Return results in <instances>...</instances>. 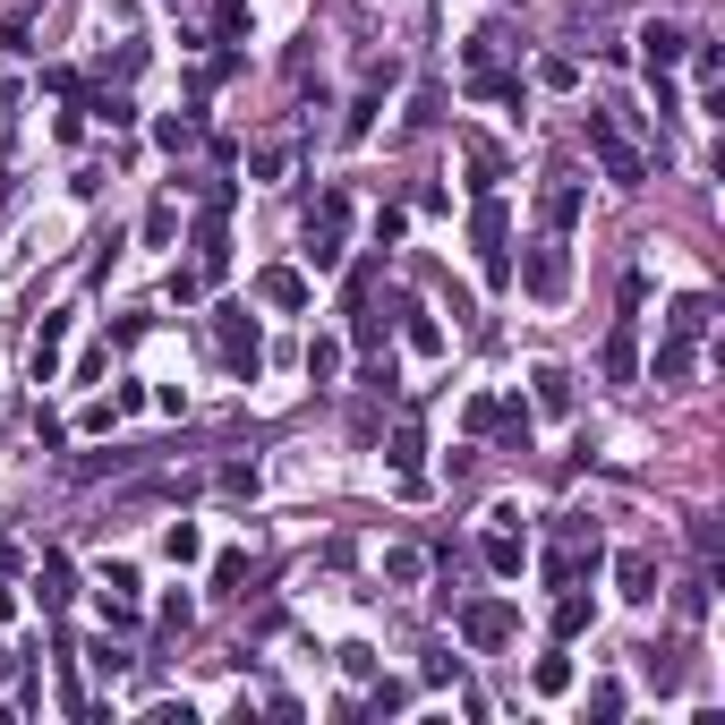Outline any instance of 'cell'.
Segmentation results:
<instances>
[{
  "label": "cell",
  "instance_id": "obj_1",
  "mask_svg": "<svg viewBox=\"0 0 725 725\" xmlns=\"http://www.w3.org/2000/svg\"><path fill=\"white\" fill-rule=\"evenodd\" d=\"M589 154L606 163V180H615V188H640V180H649V154L624 137V120H615V111H589Z\"/></svg>",
  "mask_w": 725,
  "mask_h": 725
},
{
  "label": "cell",
  "instance_id": "obj_2",
  "mask_svg": "<svg viewBox=\"0 0 725 725\" xmlns=\"http://www.w3.org/2000/svg\"><path fill=\"white\" fill-rule=\"evenodd\" d=\"M563 291H572V257H563V231H547V239H538V248L521 257V299L555 307Z\"/></svg>",
  "mask_w": 725,
  "mask_h": 725
},
{
  "label": "cell",
  "instance_id": "obj_3",
  "mask_svg": "<svg viewBox=\"0 0 725 725\" xmlns=\"http://www.w3.org/2000/svg\"><path fill=\"white\" fill-rule=\"evenodd\" d=\"M469 239H478V273H487L495 291L512 282V257H504V197L478 188V214H469Z\"/></svg>",
  "mask_w": 725,
  "mask_h": 725
},
{
  "label": "cell",
  "instance_id": "obj_4",
  "mask_svg": "<svg viewBox=\"0 0 725 725\" xmlns=\"http://www.w3.org/2000/svg\"><path fill=\"white\" fill-rule=\"evenodd\" d=\"M214 350H223V367H231V376H257V359H264L257 316H248V307H223V316H214Z\"/></svg>",
  "mask_w": 725,
  "mask_h": 725
},
{
  "label": "cell",
  "instance_id": "obj_5",
  "mask_svg": "<svg viewBox=\"0 0 725 725\" xmlns=\"http://www.w3.org/2000/svg\"><path fill=\"white\" fill-rule=\"evenodd\" d=\"M453 624H462V640H469V649H504V640L521 631V615H512L504 597H469V606L453 615Z\"/></svg>",
  "mask_w": 725,
  "mask_h": 725
},
{
  "label": "cell",
  "instance_id": "obj_6",
  "mask_svg": "<svg viewBox=\"0 0 725 725\" xmlns=\"http://www.w3.org/2000/svg\"><path fill=\"white\" fill-rule=\"evenodd\" d=\"M631 43H640V68H649V77H674V68H683V52H692V34L666 26V18H649Z\"/></svg>",
  "mask_w": 725,
  "mask_h": 725
},
{
  "label": "cell",
  "instance_id": "obj_7",
  "mask_svg": "<svg viewBox=\"0 0 725 725\" xmlns=\"http://www.w3.org/2000/svg\"><path fill=\"white\" fill-rule=\"evenodd\" d=\"M342 231H350V205H342V197H325L316 214H307V264H316V273L342 264Z\"/></svg>",
  "mask_w": 725,
  "mask_h": 725
},
{
  "label": "cell",
  "instance_id": "obj_8",
  "mask_svg": "<svg viewBox=\"0 0 725 725\" xmlns=\"http://www.w3.org/2000/svg\"><path fill=\"white\" fill-rule=\"evenodd\" d=\"M581 205H589V188H581L572 171H555V180H547V197H538V214H547V231H572V223H581Z\"/></svg>",
  "mask_w": 725,
  "mask_h": 725
},
{
  "label": "cell",
  "instance_id": "obj_9",
  "mask_svg": "<svg viewBox=\"0 0 725 725\" xmlns=\"http://www.w3.org/2000/svg\"><path fill=\"white\" fill-rule=\"evenodd\" d=\"M615 589H624L631 606H658V555H640V547L615 555Z\"/></svg>",
  "mask_w": 725,
  "mask_h": 725
},
{
  "label": "cell",
  "instance_id": "obj_10",
  "mask_svg": "<svg viewBox=\"0 0 725 725\" xmlns=\"http://www.w3.org/2000/svg\"><path fill=\"white\" fill-rule=\"evenodd\" d=\"M597 367H606V385H631L640 376V333H631V316L615 333H606V350H597Z\"/></svg>",
  "mask_w": 725,
  "mask_h": 725
},
{
  "label": "cell",
  "instance_id": "obj_11",
  "mask_svg": "<svg viewBox=\"0 0 725 725\" xmlns=\"http://www.w3.org/2000/svg\"><path fill=\"white\" fill-rule=\"evenodd\" d=\"M61 342H68V316H52V325L34 333V350H26V367H34V385H52V376H61Z\"/></svg>",
  "mask_w": 725,
  "mask_h": 725
},
{
  "label": "cell",
  "instance_id": "obj_12",
  "mask_svg": "<svg viewBox=\"0 0 725 725\" xmlns=\"http://www.w3.org/2000/svg\"><path fill=\"white\" fill-rule=\"evenodd\" d=\"M257 299H264V307H307V282H299L291 264H264V273H257Z\"/></svg>",
  "mask_w": 725,
  "mask_h": 725
},
{
  "label": "cell",
  "instance_id": "obj_13",
  "mask_svg": "<svg viewBox=\"0 0 725 725\" xmlns=\"http://www.w3.org/2000/svg\"><path fill=\"white\" fill-rule=\"evenodd\" d=\"M708 316H717V299H708V291H683V299H674V316H666V333L700 342V333H708Z\"/></svg>",
  "mask_w": 725,
  "mask_h": 725
},
{
  "label": "cell",
  "instance_id": "obj_14",
  "mask_svg": "<svg viewBox=\"0 0 725 725\" xmlns=\"http://www.w3.org/2000/svg\"><path fill=\"white\" fill-rule=\"evenodd\" d=\"M683 376H692V342H683V333H666L658 359H649V385H683Z\"/></svg>",
  "mask_w": 725,
  "mask_h": 725
},
{
  "label": "cell",
  "instance_id": "obj_15",
  "mask_svg": "<svg viewBox=\"0 0 725 725\" xmlns=\"http://www.w3.org/2000/svg\"><path fill=\"white\" fill-rule=\"evenodd\" d=\"M401 342H410L419 359H435V350H444V333H435V316H428V307H410V299H401Z\"/></svg>",
  "mask_w": 725,
  "mask_h": 725
},
{
  "label": "cell",
  "instance_id": "obj_16",
  "mask_svg": "<svg viewBox=\"0 0 725 725\" xmlns=\"http://www.w3.org/2000/svg\"><path fill=\"white\" fill-rule=\"evenodd\" d=\"M34 589H43V606H68V589H77V572H68V555H61V547L43 555V572H34Z\"/></svg>",
  "mask_w": 725,
  "mask_h": 725
},
{
  "label": "cell",
  "instance_id": "obj_17",
  "mask_svg": "<svg viewBox=\"0 0 725 725\" xmlns=\"http://www.w3.org/2000/svg\"><path fill=\"white\" fill-rule=\"evenodd\" d=\"M589 615H597L589 597H581V589H563V597H555V640H581V631H589Z\"/></svg>",
  "mask_w": 725,
  "mask_h": 725
},
{
  "label": "cell",
  "instance_id": "obj_18",
  "mask_svg": "<svg viewBox=\"0 0 725 725\" xmlns=\"http://www.w3.org/2000/svg\"><path fill=\"white\" fill-rule=\"evenodd\" d=\"M393 469H401V487H419V419L393 428Z\"/></svg>",
  "mask_w": 725,
  "mask_h": 725
},
{
  "label": "cell",
  "instance_id": "obj_19",
  "mask_svg": "<svg viewBox=\"0 0 725 725\" xmlns=\"http://www.w3.org/2000/svg\"><path fill=\"white\" fill-rule=\"evenodd\" d=\"M521 563H529V547L512 538V529H495V538H487V572H504V581H512Z\"/></svg>",
  "mask_w": 725,
  "mask_h": 725
},
{
  "label": "cell",
  "instance_id": "obj_20",
  "mask_svg": "<svg viewBox=\"0 0 725 725\" xmlns=\"http://www.w3.org/2000/svg\"><path fill=\"white\" fill-rule=\"evenodd\" d=\"M538 410H572V376H563V367H538Z\"/></svg>",
  "mask_w": 725,
  "mask_h": 725
},
{
  "label": "cell",
  "instance_id": "obj_21",
  "mask_svg": "<svg viewBox=\"0 0 725 725\" xmlns=\"http://www.w3.org/2000/svg\"><path fill=\"white\" fill-rule=\"evenodd\" d=\"M163 555H171V563H197V555H205L197 521H171V529H163Z\"/></svg>",
  "mask_w": 725,
  "mask_h": 725
},
{
  "label": "cell",
  "instance_id": "obj_22",
  "mask_svg": "<svg viewBox=\"0 0 725 725\" xmlns=\"http://www.w3.org/2000/svg\"><path fill=\"white\" fill-rule=\"evenodd\" d=\"M307 376H316V385H325V376H342V342H325V333H316V342H307Z\"/></svg>",
  "mask_w": 725,
  "mask_h": 725
},
{
  "label": "cell",
  "instance_id": "obj_23",
  "mask_svg": "<svg viewBox=\"0 0 725 725\" xmlns=\"http://www.w3.org/2000/svg\"><path fill=\"white\" fill-rule=\"evenodd\" d=\"M239 581H248V555H214V589H223V597H248Z\"/></svg>",
  "mask_w": 725,
  "mask_h": 725
},
{
  "label": "cell",
  "instance_id": "obj_24",
  "mask_svg": "<svg viewBox=\"0 0 725 725\" xmlns=\"http://www.w3.org/2000/svg\"><path fill=\"white\" fill-rule=\"evenodd\" d=\"M674 606H683V624H700V615H708V572H700V581H683V589H674Z\"/></svg>",
  "mask_w": 725,
  "mask_h": 725
},
{
  "label": "cell",
  "instance_id": "obj_25",
  "mask_svg": "<svg viewBox=\"0 0 725 725\" xmlns=\"http://www.w3.org/2000/svg\"><path fill=\"white\" fill-rule=\"evenodd\" d=\"M154 137H163L171 154H180V145H197V120H188V111H180V120H154Z\"/></svg>",
  "mask_w": 725,
  "mask_h": 725
},
{
  "label": "cell",
  "instance_id": "obj_26",
  "mask_svg": "<svg viewBox=\"0 0 725 725\" xmlns=\"http://www.w3.org/2000/svg\"><path fill=\"white\" fill-rule=\"evenodd\" d=\"M538 692H572V658H538Z\"/></svg>",
  "mask_w": 725,
  "mask_h": 725
}]
</instances>
